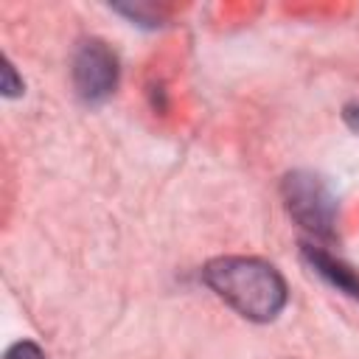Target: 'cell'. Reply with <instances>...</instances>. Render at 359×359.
<instances>
[{
    "mask_svg": "<svg viewBox=\"0 0 359 359\" xmlns=\"http://www.w3.org/2000/svg\"><path fill=\"white\" fill-rule=\"evenodd\" d=\"M202 280L250 323H272L289 300L283 275L255 255H219L202 266Z\"/></svg>",
    "mask_w": 359,
    "mask_h": 359,
    "instance_id": "6da1fadb",
    "label": "cell"
},
{
    "mask_svg": "<svg viewBox=\"0 0 359 359\" xmlns=\"http://www.w3.org/2000/svg\"><path fill=\"white\" fill-rule=\"evenodd\" d=\"M280 199L294 224L314 238H331L339 219V196L317 171L294 168L280 180Z\"/></svg>",
    "mask_w": 359,
    "mask_h": 359,
    "instance_id": "7a4b0ae2",
    "label": "cell"
},
{
    "mask_svg": "<svg viewBox=\"0 0 359 359\" xmlns=\"http://www.w3.org/2000/svg\"><path fill=\"white\" fill-rule=\"evenodd\" d=\"M70 76L73 90L84 104H101L118 87V56L104 39H84L73 53Z\"/></svg>",
    "mask_w": 359,
    "mask_h": 359,
    "instance_id": "3957f363",
    "label": "cell"
},
{
    "mask_svg": "<svg viewBox=\"0 0 359 359\" xmlns=\"http://www.w3.org/2000/svg\"><path fill=\"white\" fill-rule=\"evenodd\" d=\"M300 252H303L306 264H309L323 280H328V283H331L334 289H339L342 294L359 300V272H356L353 266H348L345 261H339V258L331 255L328 250L314 247V244H306V241L300 244Z\"/></svg>",
    "mask_w": 359,
    "mask_h": 359,
    "instance_id": "277c9868",
    "label": "cell"
},
{
    "mask_svg": "<svg viewBox=\"0 0 359 359\" xmlns=\"http://www.w3.org/2000/svg\"><path fill=\"white\" fill-rule=\"evenodd\" d=\"M0 73H3V81H0V90H3V95L6 98H17V95H22V79L17 76V70H14V65L3 56V67H0Z\"/></svg>",
    "mask_w": 359,
    "mask_h": 359,
    "instance_id": "5b68a950",
    "label": "cell"
},
{
    "mask_svg": "<svg viewBox=\"0 0 359 359\" xmlns=\"http://www.w3.org/2000/svg\"><path fill=\"white\" fill-rule=\"evenodd\" d=\"M3 359H45V353H42V348H39L36 342L20 339V342H14V345L6 351Z\"/></svg>",
    "mask_w": 359,
    "mask_h": 359,
    "instance_id": "8992f818",
    "label": "cell"
},
{
    "mask_svg": "<svg viewBox=\"0 0 359 359\" xmlns=\"http://www.w3.org/2000/svg\"><path fill=\"white\" fill-rule=\"evenodd\" d=\"M342 121H345L353 132H359V101L345 104V109H342Z\"/></svg>",
    "mask_w": 359,
    "mask_h": 359,
    "instance_id": "52a82bcc",
    "label": "cell"
}]
</instances>
